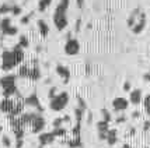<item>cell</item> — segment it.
<instances>
[{"mask_svg": "<svg viewBox=\"0 0 150 148\" xmlns=\"http://www.w3.org/2000/svg\"><path fill=\"white\" fill-rule=\"evenodd\" d=\"M23 60H24L23 48L20 45H17L14 46L11 51H6L1 55V69L4 71L13 70L14 67H17Z\"/></svg>", "mask_w": 150, "mask_h": 148, "instance_id": "6da1fadb", "label": "cell"}, {"mask_svg": "<svg viewBox=\"0 0 150 148\" xmlns=\"http://www.w3.org/2000/svg\"><path fill=\"white\" fill-rule=\"evenodd\" d=\"M70 0H60L53 13V24L58 31H63L67 27V8Z\"/></svg>", "mask_w": 150, "mask_h": 148, "instance_id": "7a4b0ae2", "label": "cell"}, {"mask_svg": "<svg viewBox=\"0 0 150 148\" xmlns=\"http://www.w3.org/2000/svg\"><path fill=\"white\" fill-rule=\"evenodd\" d=\"M67 103H69V94L63 91V92H60L58 95H55L53 98H51L49 108L53 112H60V110H63L67 106Z\"/></svg>", "mask_w": 150, "mask_h": 148, "instance_id": "3957f363", "label": "cell"}, {"mask_svg": "<svg viewBox=\"0 0 150 148\" xmlns=\"http://www.w3.org/2000/svg\"><path fill=\"white\" fill-rule=\"evenodd\" d=\"M21 109H23V105H18L17 102H14V101L8 99V98H7V99H3L1 103H0V110L10 116H14V117L18 116Z\"/></svg>", "mask_w": 150, "mask_h": 148, "instance_id": "277c9868", "label": "cell"}, {"mask_svg": "<svg viewBox=\"0 0 150 148\" xmlns=\"http://www.w3.org/2000/svg\"><path fill=\"white\" fill-rule=\"evenodd\" d=\"M0 85L3 88V94L7 98L17 92V87H16V76H6V77L0 78Z\"/></svg>", "mask_w": 150, "mask_h": 148, "instance_id": "5b68a950", "label": "cell"}, {"mask_svg": "<svg viewBox=\"0 0 150 148\" xmlns=\"http://www.w3.org/2000/svg\"><path fill=\"white\" fill-rule=\"evenodd\" d=\"M18 76L24 78H31V80H37L41 77V73L37 67H31V66H27V67H21L18 70Z\"/></svg>", "mask_w": 150, "mask_h": 148, "instance_id": "8992f818", "label": "cell"}, {"mask_svg": "<svg viewBox=\"0 0 150 148\" xmlns=\"http://www.w3.org/2000/svg\"><path fill=\"white\" fill-rule=\"evenodd\" d=\"M79 52H80V43H79V41L69 36L65 43V53L69 55V56H74V55H77Z\"/></svg>", "mask_w": 150, "mask_h": 148, "instance_id": "52a82bcc", "label": "cell"}, {"mask_svg": "<svg viewBox=\"0 0 150 148\" xmlns=\"http://www.w3.org/2000/svg\"><path fill=\"white\" fill-rule=\"evenodd\" d=\"M0 29L4 35H16L17 34V28L11 25V20L10 18H3L0 22Z\"/></svg>", "mask_w": 150, "mask_h": 148, "instance_id": "ba28073f", "label": "cell"}, {"mask_svg": "<svg viewBox=\"0 0 150 148\" xmlns=\"http://www.w3.org/2000/svg\"><path fill=\"white\" fill-rule=\"evenodd\" d=\"M128 106H129V101L124 97H118L112 101V108L117 112H124L128 109Z\"/></svg>", "mask_w": 150, "mask_h": 148, "instance_id": "9c48e42d", "label": "cell"}, {"mask_svg": "<svg viewBox=\"0 0 150 148\" xmlns=\"http://www.w3.org/2000/svg\"><path fill=\"white\" fill-rule=\"evenodd\" d=\"M144 25H146V15H144L143 13H140L137 21L135 22V25L132 27V31L135 34H140L144 29Z\"/></svg>", "mask_w": 150, "mask_h": 148, "instance_id": "30bf717a", "label": "cell"}, {"mask_svg": "<svg viewBox=\"0 0 150 148\" xmlns=\"http://www.w3.org/2000/svg\"><path fill=\"white\" fill-rule=\"evenodd\" d=\"M143 101V95H142V91L140 90H133L129 92V102L132 105H139Z\"/></svg>", "mask_w": 150, "mask_h": 148, "instance_id": "8fae6325", "label": "cell"}, {"mask_svg": "<svg viewBox=\"0 0 150 148\" xmlns=\"http://www.w3.org/2000/svg\"><path fill=\"white\" fill-rule=\"evenodd\" d=\"M56 71H58L59 76L65 80V83H67V80H69V77H70V71H69V69L65 67V66L59 65L58 67H56Z\"/></svg>", "mask_w": 150, "mask_h": 148, "instance_id": "7c38bea8", "label": "cell"}, {"mask_svg": "<svg viewBox=\"0 0 150 148\" xmlns=\"http://www.w3.org/2000/svg\"><path fill=\"white\" fill-rule=\"evenodd\" d=\"M38 29H39V32H41V36H46L48 32H49V27L46 25V22L44 20H39L38 21Z\"/></svg>", "mask_w": 150, "mask_h": 148, "instance_id": "4fadbf2b", "label": "cell"}, {"mask_svg": "<svg viewBox=\"0 0 150 148\" xmlns=\"http://www.w3.org/2000/svg\"><path fill=\"white\" fill-rule=\"evenodd\" d=\"M14 7H16V4H13V3H4L3 6L0 7V14H7V13H13Z\"/></svg>", "mask_w": 150, "mask_h": 148, "instance_id": "5bb4252c", "label": "cell"}, {"mask_svg": "<svg viewBox=\"0 0 150 148\" xmlns=\"http://www.w3.org/2000/svg\"><path fill=\"white\" fill-rule=\"evenodd\" d=\"M105 138L108 140V144H110V145L115 144V142H117V131H115V130H108Z\"/></svg>", "mask_w": 150, "mask_h": 148, "instance_id": "9a60e30c", "label": "cell"}, {"mask_svg": "<svg viewBox=\"0 0 150 148\" xmlns=\"http://www.w3.org/2000/svg\"><path fill=\"white\" fill-rule=\"evenodd\" d=\"M25 103L27 105H30V106H38V98L35 94H33L31 97H28L25 99Z\"/></svg>", "mask_w": 150, "mask_h": 148, "instance_id": "2e32d148", "label": "cell"}, {"mask_svg": "<svg viewBox=\"0 0 150 148\" xmlns=\"http://www.w3.org/2000/svg\"><path fill=\"white\" fill-rule=\"evenodd\" d=\"M51 3H52V0H39L38 8L41 10V11H45L46 8L51 6Z\"/></svg>", "mask_w": 150, "mask_h": 148, "instance_id": "e0dca14e", "label": "cell"}, {"mask_svg": "<svg viewBox=\"0 0 150 148\" xmlns=\"http://www.w3.org/2000/svg\"><path fill=\"white\" fill-rule=\"evenodd\" d=\"M143 108H144V112L147 115H150V94L143 98Z\"/></svg>", "mask_w": 150, "mask_h": 148, "instance_id": "ac0fdd59", "label": "cell"}, {"mask_svg": "<svg viewBox=\"0 0 150 148\" xmlns=\"http://www.w3.org/2000/svg\"><path fill=\"white\" fill-rule=\"evenodd\" d=\"M18 45L21 46V48H27V46H28V41H27V38L24 36V35H21V38H20Z\"/></svg>", "mask_w": 150, "mask_h": 148, "instance_id": "d6986e66", "label": "cell"}, {"mask_svg": "<svg viewBox=\"0 0 150 148\" xmlns=\"http://www.w3.org/2000/svg\"><path fill=\"white\" fill-rule=\"evenodd\" d=\"M1 142H3V145H4V147H7V148L11 145V142H10V138H8L7 135H3V137H1Z\"/></svg>", "mask_w": 150, "mask_h": 148, "instance_id": "ffe728a7", "label": "cell"}, {"mask_svg": "<svg viewBox=\"0 0 150 148\" xmlns=\"http://www.w3.org/2000/svg\"><path fill=\"white\" fill-rule=\"evenodd\" d=\"M30 20H31V15H30V14H28V15H27V17H24V18L21 20V21H23V24H27V22H28V21H30Z\"/></svg>", "mask_w": 150, "mask_h": 148, "instance_id": "44dd1931", "label": "cell"}, {"mask_svg": "<svg viewBox=\"0 0 150 148\" xmlns=\"http://www.w3.org/2000/svg\"><path fill=\"white\" fill-rule=\"evenodd\" d=\"M124 90H125V91H129V90H131V84H129V81H126V83H125Z\"/></svg>", "mask_w": 150, "mask_h": 148, "instance_id": "7402d4cb", "label": "cell"}, {"mask_svg": "<svg viewBox=\"0 0 150 148\" xmlns=\"http://www.w3.org/2000/svg\"><path fill=\"white\" fill-rule=\"evenodd\" d=\"M77 4H79V7H81L83 6V0H77Z\"/></svg>", "mask_w": 150, "mask_h": 148, "instance_id": "603a6c76", "label": "cell"}, {"mask_svg": "<svg viewBox=\"0 0 150 148\" xmlns=\"http://www.w3.org/2000/svg\"><path fill=\"white\" fill-rule=\"evenodd\" d=\"M122 148H131L129 145H122Z\"/></svg>", "mask_w": 150, "mask_h": 148, "instance_id": "cb8c5ba5", "label": "cell"}]
</instances>
